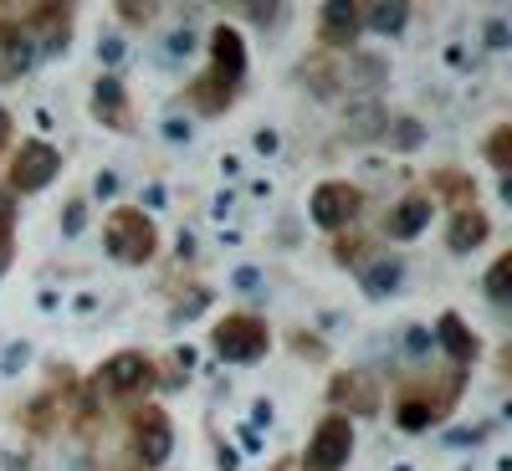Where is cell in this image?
I'll list each match as a JSON object with an SVG mask.
<instances>
[{
  "label": "cell",
  "instance_id": "obj_6",
  "mask_svg": "<svg viewBox=\"0 0 512 471\" xmlns=\"http://www.w3.org/2000/svg\"><path fill=\"white\" fill-rule=\"evenodd\" d=\"M354 456V420L349 415H323L308 436V451H303V466L308 471H344Z\"/></svg>",
  "mask_w": 512,
  "mask_h": 471
},
{
  "label": "cell",
  "instance_id": "obj_7",
  "mask_svg": "<svg viewBox=\"0 0 512 471\" xmlns=\"http://www.w3.org/2000/svg\"><path fill=\"white\" fill-rule=\"evenodd\" d=\"M62 175V149L47 139H21L11 154V195H36Z\"/></svg>",
  "mask_w": 512,
  "mask_h": 471
},
{
  "label": "cell",
  "instance_id": "obj_15",
  "mask_svg": "<svg viewBox=\"0 0 512 471\" xmlns=\"http://www.w3.org/2000/svg\"><path fill=\"white\" fill-rule=\"evenodd\" d=\"M436 420H446V410L431 400V390H400V400H395V425L400 431H431Z\"/></svg>",
  "mask_w": 512,
  "mask_h": 471
},
{
  "label": "cell",
  "instance_id": "obj_13",
  "mask_svg": "<svg viewBox=\"0 0 512 471\" xmlns=\"http://www.w3.org/2000/svg\"><path fill=\"white\" fill-rule=\"evenodd\" d=\"M431 344H436L456 369L477 364V354H482V338H477L472 328H466V318H461V313H441V318H436V338H431Z\"/></svg>",
  "mask_w": 512,
  "mask_h": 471
},
{
  "label": "cell",
  "instance_id": "obj_17",
  "mask_svg": "<svg viewBox=\"0 0 512 471\" xmlns=\"http://www.w3.org/2000/svg\"><path fill=\"white\" fill-rule=\"evenodd\" d=\"M400 282H405V262L400 256H369V262L359 267V287L374 297H390V292H400Z\"/></svg>",
  "mask_w": 512,
  "mask_h": 471
},
{
  "label": "cell",
  "instance_id": "obj_12",
  "mask_svg": "<svg viewBox=\"0 0 512 471\" xmlns=\"http://www.w3.org/2000/svg\"><path fill=\"white\" fill-rule=\"evenodd\" d=\"M93 118L103 128H113V134H134V108H128V93L113 72H103L93 82Z\"/></svg>",
  "mask_w": 512,
  "mask_h": 471
},
{
  "label": "cell",
  "instance_id": "obj_8",
  "mask_svg": "<svg viewBox=\"0 0 512 471\" xmlns=\"http://www.w3.org/2000/svg\"><path fill=\"white\" fill-rule=\"evenodd\" d=\"M359 36H364V6H354V0H328V6H318V41L323 47L354 52Z\"/></svg>",
  "mask_w": 512,
  "mask_h": 471
},
{
  "label": "cell",
  "instance_id": "obj_20",
  "mask_svg": "<svg viewBox=\"0 0 512 471\" xmlns=\"http://www.w3.org/2000/svg\"><path fill=\"white\" fill-rule=\"evenodd\" d=\"M379 82H384V57H354V62H344V67H338V88H364V93H374L379 88Z\"/></svg>",
  "mask_w": 512,
  "mask_h": 471
},
{
  "label": "cell",
  "instance_id": "obj_46",
  "mask_svg": "<svg viewBox=\"0 0 512 471\" xmlns=\"http://www.w3.org/2000/svg\"><path fill=\"white\" fill-rule=\"evenodd\" d=\"M395 471H410V466H395Z\"/></svg>",
  "mask_w": 512,
  "mask_h": 471
},
{
  "label": "cell",
  "instance_id": "obj_41",
  "mask_svg": "<svg viewBox=\"0 0 512 471\" xmlns=\"http://www.w3.org/2000/svg\"><path fill=\"white\" fill-rule=\"evenodd\" d=\"M26 354H31L26 344H11V349H6V369H21V364H26Z\"/></svg>",
  "mask_w": 512,
  "mask_h": 471
},
{
  "label": "cell",
  "instance_id": "obj_28",
  "mask_svg": "<svg viewBox=\"0 0 512 471\" xmlns=\"http://www.w3.org/2000/svg\"><path fill=\"white\" fill-rule=\"evenodd\" d=\"M292 354L308 359V364H323V359H328V344H323L318 333H303V328H297V333H292Z\"/></svg>",
  "mask_w": 512,
  "mask_h": 471
},
{
  "label": "cell",
  "instance_id": "obj_33",
  "mask_svg": "<svg viewBox=\"0 0 512 471\" xmlns=\"http://www.w3.org/2000/svg\"><path fill=\"white\" fill-rule=\"evenodd\" d=\"M241 16H251V21H262V26H272V21L282 16V6H277V0H267V6H262V0H251V6H241Z\"/></svg>",
  "mask_w": 512,
  "mask_h": 471
},
{
  "label": "cell",
  "instance_id": "obj_24",
  "mask_svg": "<svg viewBox=\"0 0 512 471\" xmlns=\"http://www.w3.org/2000/svg\"><path fill=\"white\" fill-rule=\"evenodd\" d=\"M303 82H308L318 98H333V93H338V67H333L328 57H308V62H303Z\"/></svg>",
  "mask_w": 512,
  "mask_h": 471
},
{
  "label": "cell",
  "instance_id": "obj_45",
  "mask_svg": "<svg viewBox=\"0 0 512 471\" xmlns=\"http://www.w3.org/2000/svg\"><path fill=\"white\" fill-rule=\"evenodd\" d=\"M216 456H221V471H236V451H231V446H221Z\"/></svg>",
  "mask_w": 512,
  "mask_h": 471
},
{
  "label": "cell",
  "instance_id": "obj_25",
  "mask_svg": "<svg viewBox=\"0 0 512 471\" xmlns=\"http://www.w3.org/2000/svg\"><path fill=\"white\" fill-rule=\"evenodd\" d=\"M482 149H487V164L507 180V169H512V123H497L492 134H487V144H482Z\"/></svg>",
  "mask_w": 512,
  "mask_h": 471
},
{
  "label": "cell",
  "instance_id": "obj_4",
  "mask_svg": "<svg viewBox=\"0 0 512 471\" xmlns=\"http://www.w3.org/2000/svg\"><path fill=\"white\" fill-rule=\"evenodd\" d=\"M359 210H364V190L349 185V180H323L308 200V221L318 231H333V236H344L354 221H359Z\"/></svg>",
  "mask_w": 512,
  "mask_h": 471
},
{
  "label": "cell",
  "instance_id": "obj_38",
  "mask_svg": "<svg viewBox=\"0 0 512 471\" xmlns=\"http://www.w3.org/2000/svg\"><path fill=\"white\" fill-rule=\"evenodd\" d=\"M164 134L180 144V139H190V123H185V118H164Z\"/></svg>",
  "mask_w": 512,
  "mask_h": 471
},
{
  "label": "cell",
  "instance_id": "obj_43",
  "mask_svg": "<svg viewBox=\"0 0 512 471\" xmlns=\"http://www.w3.org/2000/svg\"><path fill=\"white\" fill-rule=\"evenodd\" d=\"M251 420H256V425H272V400H256V410H251Z\"/></svg>",
  "mask_w": 512,
  "mask_h": 471
},
{
  "label": "cell",
  "instance_id": "obj_14",
  "mask_svg": "<svg viewBox=\"0 0 512 471\" xmlns=\"http://www.w3.org/2000/svg\"><path fill=\"white\" fill-rule=\"evenodd\" d=\"M487 236H492V221H487V210H482V205H461L456 216H451L446 246H451L456 256H466V251H477V246H482Z\"/></svg>",
  "mask_w": 512,
  "mask_h": 471
},
{
  "label": "cell",
  "instance_id": "obj_22",
  "mask_svg": "<svg viewBox=\"0 0 512 471\" xmlns=\"http://www.w3.org/2000/svg\"><path fill=\"white\" fill-rule=\"evenodd\" d=\"M482 292H487V303H492V308H512V251H502L497 262L487 267Z\"/></svg>",
  "mask_w": 512,
  "mask_h": 471
},
{
  "label": "cell",
  "instance_id": "obj_16",
  "mask_svg": "<svg viewBox=\"0 0 512 471\" xmlns=\"http://www.w3.org/2000/svg\"><path fill=\"white\" fill-rule=\"evenodd\" d=\"M36 62V41L16 21H0V77H21Z\"/></svg>",
  "mask_w": 512,
  "mask_h": 471
},
{
  "label": "cell",
  "instance_id": "obj_30",
  "mask_svg": "<svg viewBox=\"0 0 512 471\" xmlns=\"http://www.w3.org/2000/svg\"><path fill=\"white\" fill-rule=\"evenodd\" d=\"M190 52H195V31H190V26L169 31V41H164V57H169V62H180V57H190Z\"/></svg>",
  "mask_w": 512,
  "mask_h": 471
},
{
  "label": "cell",
  "instance_id": "obj_18",
  "mask_svg": "<svg viewBox=\"0 0 512 471\" xmlns=\"http://www.w3.org/2000/svg\"><path fill=\"white\" fill-rule=\"evenodd\" d=\"M231 98H236V88H226L221 77H195L190 88H185V103L195 108V113H205V118H221L226 108H231Z\"/></svg>",
  "mask_w": 512,
  "mask_h": 471
},
{
  "label": "cell",
  "instance_id": "obj_2",
  "mask_svg": "<svg viewBox=\"0 0 512 471\" xmlns=\"http://www.w3.org/2000/svg\"><path fill=\"white\" fill-rule=\"evenodd\" d=\"M210 349H216V359H226V364H256L272 349V328L256 313H226L216 328H210Z\"/></svg>",
  "mask_w": 512,
  "mask_h": 471
},
{
  "label": "cell",
  "instance_id": "obj_21",
  "mask_svg": "<svg viewBox=\"0 0 512 471\" xmlns=\"http://www.w3.org/2000/svg\"><path fill=\"white\" fill-rule=\"evenodd\" d=\"M384 128H390V113H384L374 98L359 103V108H349V118H344V134H349V139H379Z\"/></svg>",
  "mask_w": 512,
  "mask_h": 471
},
{
  "label": "cell",
  "instance_id": "obj_36",
  "mask_svg": "<svg viewBox=\"0 0 512 471\" xmlns=\"http://www.w3.org/2000/svg\"><path fill=\"white\" fill-rule=\"evenodd\" d=\"M405 349H410V359H425V354H431V333L410 328V333H405Z\"/></svg>",
  "mask_w": 512,
  "mask_h": 471
},
{
  "label": "cell",
  "instance_id": "obj_29",
  "mask_svg": "<svg viewBox=\"0 0 512 471\" xmlns=\"http://www.w3.org/2000/svg\"><path fill=\"white\" fill-rule=\"evenodd\" d=\"M431 185H446V195H456L461 205H472V195H477V185L466 180V175H456V169H441V175H431Z\"/></svg>",
  "mask_w": 512,
  "mask_h": 471
},
{
  "label": "cell",
  "instance_id": "obj_19",
  "mask_svg": "<svg viewBox=\"0 0 512 471\" xmlns=\"http://www.w3.org/2000/svg\"><path fill=\"white\" fill-rule=\"evenodd\" d=\"M21 425H26V431L31 436H52L57 431V425H62V395H36L26 410H21Z\"/></svg>",
  "mask_w": 512,
  "mask_h": 471
},
{
  "label": "cell",
  "instance_id": "obj_5",
  "mask_svg": "<svg viewBox=\"0 0 512 471\" xmlns=\"http://www.w3.org/2000/svg\"><path fill=\"white\" fill-rule=\"evenodd\" d=\"M128 436H134V461L159 471L169 451H175V420L164 415V405H139L128 415Z\"/></svg>",
  "mask_w": 512,
  "mask_h": 471
},
{
  "label": "cell",
  "instance_id": "obj_42",
  "mask_svg": "<svg viewBox=\"0 0 512 471\" xmlns=\"http://www.w3.org/2000/svg\"><path fill=\"white\" fill-rule=\"evenodd\" d=\"M98 195H113L118 190V175H113V169H103V175H98V185H93Z\"/></svg>",
  "mask_w": 512,
  "mask_h": 471
},
{
  "label": "cell",
  "instance_id": "obj_26",
  "mask_svg": "<svg viewBox=\"0 0 512 471\" xmlns=\"http://www.w3.org/2000/svg\"><path fill=\"white\" fill-rule=\"evenodd\" d=\"M333 256H338V267L359 272V267L369 262V241H364V236H354V231H344V236L333 241Z\"/></svg>",
  "mask_w": 512,
  "mask_h": 471
},
{
  "label": "cell",
  "instance_id": "obj_34",
  "mask_svg": "<svg viewBox=\"0 0 512 471\" xmlns=\"http://www.w3.org/2000/svg\"><path fill=\"white\" fill-rule=\"evenodd\" d=\"M82 216H88V210H82V200H72V205L62 210V236H82Z\"/></svg>",
  "mask_w": 512,
  "mask_h": 471
},
{
  "label": "cell",
  "instance_id": "obj_27",
  "mask_svg": "<svg viewBox=\"0 0 512 471\" xmlns=\"http://www.w3.org/2000/svg\"><path fill=\"white\" fill-rule=\"evenodd\" d=\"M384 134H390V144H395L400 154H415V149L425 144V128H420L415 118H390V128H384Z\"/></svg>",
  "mask_w": 512,
  "mask_h": 471
},
{
  "label": "cell",
  "instance_id": "obj_10",
  "mask_svg": "<svg viewBox=\"0 0 512 471\" xmlns=\"http://www.w3.org/2000/svg\"><path fill=\"white\" fill-rule=\"evenodd\" d=\"M210 77H221L226 88H241V77H246V41L226 21L210 31Z\"/></svg>",
  "mask_w": 512,
  "mask_h": 471
},
{
  "label": "cell",
  "instance_id": "obj_11",
  "mask_svg": "<svg viewBox=\"0 0 512 471\" xmlns=\"http://www.w3.org/2000/svg\"><path fill=\"white\" fill-rule=\"evenodd\" d=\"M328 400H333V415H374L379 410V390H374V379L349 369V374H333L328 384Z\"/></svg>",
  "mask_w": 512,
  "mask_h": 471
},
{
  "label": "cell",
  "instance_id": "obj_39",
  "mask_svg": "<svg viewBox=\"0 0 512 471\" xmlns=\"http://www.w3.org/2000/svg\"><path fill=\"white\" fill-rule=\"evenodd\" d=\"M11 134H16V123H11L6 108H0V149H11Z\"/></svg>",
  "mask_w": 512,
  "mask_h": 471
},
{
  "label": "cell",
  "instance_id": "obj_3",
  "mask_svg": "<svg viewBox=\"0 0 512 471\" xmlns=\"http://www.w3.org/2000/svg\"><path fill=\"white\" fill-rule=\"evenodd\" d=\"M154 359L149 354H139V349H118L98 374H93V384L88 390L103 400V395H113V400H128V395H149L154 390Z\"/></svg>",
  "mask_w": 512,
  "mask_h": 471
},
{
  "label": "cell",
  "instance_id": "obj_23",
  "mask_svg": "<svg viewBox=\"0 0 512 471\" xmlns=\"http://www.w3.org/2000/svg\"><path fill=\"white\" fill-rule=\"evenodd\" d=\"M410 26V6L395 0V6H369L364 11V31H379V36H405Z\"/></svg>",
  "mask_w": 512,
  "mask_h": 471
},
{
  "label": "cell",
  "instance_id": "obj_37",
  "mask_svg": "<svg viewBox=\"0 0 512 471\" xmlns=\"http://www.w3.org/2000/svg\"><path fill=\"white\" fill-rule=\"evenodd\" d=\"M487 431H492V425H472V431H451L446 441L451 446H477V441H487Z\"/></svg>",
  "mask_w": 512,
  "mask_h": 471
},
{
  "label": "cell",
  "instance_id": "obj_44",
  "mask_svg": "<svg viewBox=\"0 0 512 471\" xmlns=\"http://www.w3.org/2000/svg\"><path fill=\"white\" fill-rule=\"evenodd\" d=\"M236 287H256V267H241L236 272Z\"/></svg>",
  "mask_w": 512,
  "mask_h": 471
},
{
  "label": "cell",
  "instance_id": "obj_9",
  "mask_svg": "<svg viewBox=\"0 0 512 471\" xmlns=\"http://www.w3.org/2000/svg\"><path fill=\"white\" fill-rule=\"evenodd\" d=\"M431 216H436V195L410 190L405 200L390 205V216H384V236H390V241H415L420 231H431Z\"/></svg>",
  "mask_w": 512,
  "mask_h": 471
},
{
  "label": "cell",
  "instance_id": "obj_32",
  "mask_svg": "<svg viewBox=\"0 0 512 471\" xmlns=\"http://www.w3.org/2000/svg\"><path fill=\"white\" fill-rule=\"evenodd\" d=\"M113 11H118V21H134V26H139V21H154V6H149V0H144V6H139V0H118Z\"/></svg>",
  "mask_w": 512,
  "mask_h": 471
},
{
  "label": "cell",
  "instance_id": "obj_40",
  "mask_svg": "<svg viewBox=\"0 0 512 471\" xmlns=\"http://www.w3.org/2000/svg\"><path fill=\"white\" fill-rule=\"evenodd\" d=\"M256 154H277V134H272V128H262V134H256Z\"/></svg>",
  "mask_w": 512,
  "mask_h": 471
},
{
  "label": "cell",
  "instance_id": "obj_31",
  "mask_svg": "<svg viewBox=\"0 0 512 471\" xmlns=\"http://www.w3.org/2000/svg\"><path fill=\"white\" fill-rule=\"evenodd\" d=\"M482 41H487L492 52H507V47H512V31H507V21H502V16H492V21L482 26Z\"/></svg>",
  "mask_w": 512,
  "mask_h": 471
},
{
  "label": "cell",
  "instance_id": "obj_35",
  "mask_svg": "<svg viewBox=\"0 0 512 471\" xmlns=\"http://www.w3.org/2000/svg\"><path fill=\"white\" fill-rule=\"evenodd\" d=\"M118 57H123V41L108 31V36L98 41V62H103V67H118Z\"/></svg>",
  "mask_w": 512,
  "mask_h": 471
},
{
  "label": "cell",
  "instance_id": "obj_1",
  "mask_svg": "<svg viewBox=\"0 0 512 471\" xmlns=\"http://www.w3.org/2000/svg\"><path fill=\"white\" fill-rule=\"evenodd\" d=\"M103 246H108L113 262H123V267L154 262L159 231H154V221H149V210H144V205H118L113 216L103 221Z\"/></svg>",
  "mask_w": 512,
  "mask_h": 471
}]
</instances>
